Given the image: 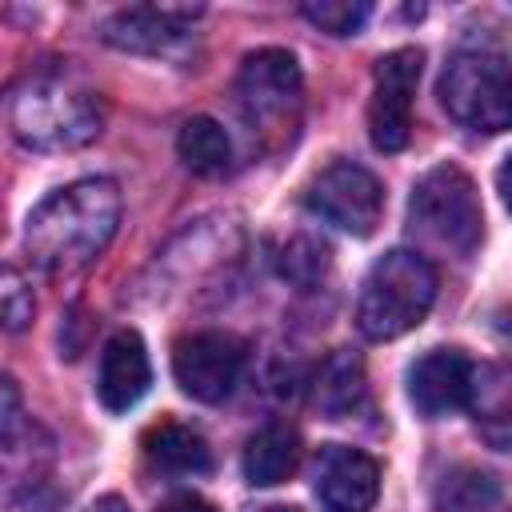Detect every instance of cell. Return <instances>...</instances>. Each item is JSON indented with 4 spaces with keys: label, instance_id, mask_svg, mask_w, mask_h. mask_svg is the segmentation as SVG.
Wrapping results in <instances>:
<instances>
[{
    "label": "cell",
    "instance_id": "obj_1",
    "mask_svg": "<svg viewBox=\"0 0 512 512\" xmlns=\"http://www.w3.org/2000/svg\"><path fill=\"white\" fill-rule=\"evenodd\" d=\"M120 224V188L104 176H88L44 196L24 224V248L36 268L68 276L88 268Z\"/></svg>",
    "mask_w": 512,
    "mask_h": 512
},
{
    "label": "cell",
    "instance_id": "obj_2",
    "mask_svg": "<svg viewBox=\"0 0 512 512\" xmlns=\"http://www.w3.org/2000/svg\"><path fill=\"white\" fill-rule=\"evenodd\" d=\"M12 136L32 152H72L100 136V96L72 72H32L8 96Z\"/></svg>",
    "mask_w": 512,
    "mask_h": 512
},
{
    "label": "cell",
    "instance_id": "obj_3",
    "mask_svg": "<svg viewBox=\"0 0 512 512\" xmlns=\"http://www.w3.org/2000/svg\"><path fill=\"white\" fill-rule=\"evenodd\" d=\"M432 300H436L432 264L412 248H392L364 276L356 300V328L368 340H396L428 316Z\"/></svg>",
    "mask_w": 512,
    "mask_h": 512
},
{
    "label": "cell",
    "instance_id": "obj_4",
    "mask_svg": "<svg viewBox=\"0 0 512 512\" xmlns=\"http://www.w3.org/2000/svg\"><path fill=\"white\" fill-rule=\"evenodd\" d=\"M408 224L424 244L448 256H460V260L472 256L484 236V208H480L472 176L456 164L428 168L412 188Z\"/></svg>",
    "mask_w": 512,
    "mask_h": 512
},
{
    "label": "cell",
    "instance_id": "obj_5",
    "mask_svg": "<svg viewBox=\"0 0 512 512\" xmlns=\"http://www.w3.org/2000/svg\"><path fill=\"white\" fill-rule=\"evenodd\" d=\"M236 108L244 124L264 140H292L304 108V76L292 52L256 48L240 60L236 72Z\"/></svg>",
    "mask_w": 512,
    "mask_h": 512
},
{
    "label": "cell",
    "instance_id": "obj_6",
    "mask_svg": "<svg viewBox=\"0 0 512 512\" xmlns=\"http://www.w3.org/2000/svg\"><path fill=\"white\" fill-rule=\"evenodd\" d=\"M440 104L472 132L512 128V64L496 48H460L440 76Z\"/></svg>",
    "mask_w": 512,
    "mask_h": 512
},
{
    "label": "cell",
    "instance_id": "obj_7",
    "mask_svg": "<svg viewBox=\"0 0 512 512\" xmlns=\"http://www.w3.org/2000/svg\"><path fill=\"white\" fill-rule=\"evenodd\" d=\"M304 204L348 236H372L384 216V188L368 168L352 160H332L308 180Z\"/></svg>",
    "mask_w": 512,
    "mask_h": 512
},
{
    "label": "cell",
    "instance_id": "obj_8",
    "mask_svg": "<svg viewBox=\"0 0 512 512\" xmlns=\"http://www.w3.org/2000/svg\"><path fill=\"white\" fill-rule=\"evenodd\" d=\"M420 48H392L376 60L372 100H368V136L380 152H400L412 136V96L420 80Z\"/></svg>",
    "mask_w": 512,
    "mask_h": 512
},
{
    "label": "cell",
    "instance_id": "obj_9",
    "mask_svg": "<svg viewBox=\"0 0 512 512\" xmlns=\"http://www.w3.org/2000/svg\"><path fill=\"white\" fill-rule=\"evenodd\" d=\"M244 368V344L228 332H192L172 348V376L184 396L200 404H220Z\"/></svg>",
    "mask_w": 512,
    "mask_h": 512
},
{
    "label": "cell",
    "instance_id": "obj_10",
    "mask_svg": "<svg viewBox=\"0 0 512 512\" xmlns=\"http://www.w3.org/2000/svg\"><path fill=\"white\" fill-rule=\"evenodd\" d=\"M312 492L328 512H368L380 496V464L348 444H324L312 460Z\"/></svg>",
    "mask_w": 512,
    "mask_h": 512
},
{
    "label": "cell",
    "instance_id": "obj_11",
    "mask_svg": "<svg viewBox=\"0 0 512 512\" xmlns=\"http://www.w3.org/2000/svg\"><path fill=\"white\" fill-rule=\"evenodd\" d=\"M200 8H160V4H136L120 8L100 24V36L120 48V52H140V56H172L188 44L192 20Z\"/></svg>",
    "mask_w": 512,
    "mask_h": 512
},
{
    "label": "cell",
    "instance_id": "obj_12",
    "mask_svg": "<svg viewBox=\"0 0 512 512\" xmlns=\"http://www.w3.org/2000/svg\"><path fill=\"white\" fill-rule=\"evenodd\" d=\"M476 380V364L460 348H432L408 368V396L424 416H448L468 408Z\"/></svg>",
    "mask_w": 512,
    "mask_h": 512
},
{
    "label": "cell",
    "instance_id": "obj_13",
    "mask_svg": "<svg viewBox=\"0 0 512 512\" xmlns=\"http://www.w3.org/2000/svg\"><path fill=\"white\" fill-rule=\"evenodd\" d=\"M152 384V364L144 340L124 328L116 332L104 352H100V372H96V396L108 412H128Z\"/></svg>",
    "mask_w": 512,
    "mask_h": 512
},
{
    "label": "cell",
    "instance_id": "obj_14",
    "mask_svg": "<svg viewBox=\"0 0 512 512\" xmlns=\"http://www.w3.org/2000/svg\"><path fill=\"white\" fill-rule=\"evenodd\" d=\"M468 412L484 444L512 452V360L476 368Z\"/></svg>",
    "mask_w": 512,
    "mask_h": 512
},
{
    "label": "cell",
    "instance_id": "obj_15",
    "mask_svg": "<svg viewBox=\"0 0 512 512\" xmlns=\"http://www.w3.org/2000/svg\"><path fill=\"white\" fill-rule=\"evenodd\" d=\"M144 460L164 476H204L212 468L208 440L176 420H160L144 432Z\"/></svg>",
    "mask_w": 512,
    "mask_h": 512
},
{
    "label": "cell",
    "instance_id": "obj_16",
    "mask_svg": "<svg viewBox=\"0 0 512 512\" xmlns=\"http://www.w3.org/2000/svg\"><path fill=\"white\" fill-rule=\"evenodd\" d=\"M244 480L256 488H272L288 480L300 464V436L288 424H264L244 444Z\"/></svg>",
    "mask_w": 512,
    "mask_h": 512
},
{
    "label": "cell",
    "instance_id": "obj_17",
    "mask_svg": "<svg viewBox=\"0 0 512 512\" xmlns=\"http://www.w3.org/2000/svg\"><path fill=\"white\" fill-rule=\"evenodd\" d=\"M368 388H364V364L352 352H332L324 360V368L316 372L312 384V400L328 420H344L364 404Z\"/></svg>",
    "mask_w": 512,
    "mask_h": 512
},
{
    "label": "cell",
    "instance_id": "obj_18",
    "mask_svg": "<svg viewBox=\"0 0 512 512\" xmlns=\"http://www.w3.org/2000/svg\"><path fill=\"white\" fill-rule=\"evenodd\" d=\"M176 156L196 176H220L232 160V140L212 116H192L176 136Z\"/></svg>",
    "mask_w": 512,
    "mask_h": 512
},
{
    "label": "cell",
    "instance_id": "obj_19",
    "mask_svg": "<svg viewBox=\"0 0 512 512\" xmlns=\"http://www.w3.org/2000/svg\"><path fill=\"white\" fill-rule=\"evenodd\" d=\"M276 264H280V272H284L292 284L308 288V284H316V280L328 272V244H320V240H312V236H292V240L280 248Z\"/></svg>",
    "mask_w": 512,
    "mask_h": 512
},
{
    "label": "cell",
    "instance_id": "obj_20",
    "mask_svg": "<svg viewBox=\"0 0 512 512\" xmlns=\"http://www.w3.org/2000/svg\"><path fill=\"white\" fill-rule=\"evenodd\" d=\"M308 24H316L328 36H352L360 32V24L368 20V4L364 0H320V4H304L300 8Z\"/></svg>",
    "mask_w": 512,
    "mask_h": 512
},
{
    "label": "cell",
    "instance_id": "obj_21",
    "mask_svg": "<svg viewBox=\"0 0 512 512\" xmlns=\"http://www.w3.org/2000/svg\"><path fill=\"white\" fill-rule=\"evenodd\" d=\"M440 500H444L452 512H476V508H484V504L496 500V488H492V480H488L484 472H460V476H452V480L444 484Z\"/></svg>",
    "mask_w": 512,
    "mask_h": 512
},
{
    "label": "cell",
    "instance_id": "obj_22",
    "mask_svg": "<svg viewBox=\"0 0 512 512\" xmlns=\"http://www.w3.org/2000/svg\"><path fill=\"white\" fill-rule=\"evenodd\" d=\"M0 304H4V328L8 332H20L28 320H32V288L20 280L16 268H4V288H0Z\"/></svg>",
    "mask_w": 512,
    "mask_h": 512
},
{
    "label": "cell",
    "instance_id": "obj_23",
    "mask_svg": "<svg viewBox=\"0 0 512 512\" xmlns=\"http://www.w3.org/2000/svg\"><path fill=\"white\" fill-rule=\"evenodd\" d=\"M160 512H216V508H212L204 496H196V492H180V496L164 500Z\"/></svg>",
    "mask_w": 512,
    "mask_h": 512
},
{
    "label": "cell",
    "instance_id": "obj_24",
    "mask_svg": "<svg viewBox=\"0 0 512 512\" xmlns=\"http://www.w3.org/2000/svg\"><path fill=\"white\" fill-rule=\"evenodd\" d=\"M496 192H500V200H504V208L512 212V156L496 168Z\"/></svg>",
    "mask_w": 512,
    "mask_h": 512
},
{
    "label": "cell",
    "instance_id": "obj_25",
    "mask_svg": "<svg viewBox=\"0 0 512 512\" xmlns=\"http://www.w3.org/2000/svg\"><path fill=\"white\" fill-rule=\"evenodd\" d=\"M88 512H132V508H128L124 496H100V500L88 504Z\"/></svg>",
    "mask_w": 512,
    "mask_h": 512
},
{
    "label": "cell",
    "instance_id": "obj_26",
    "mask_svg": "<svg viewBox=\"0 0 512 512\" xmlns=\"http://www.w3.org/2000/svg\"><path fill=\"white\" fill-rule=\"evenodd\" d=\"M256 512H292V508H284V504H268V508H256Z\"/></svg>",
    "mask_w": 512,
    "mask_h": 512
}]
</instances>
